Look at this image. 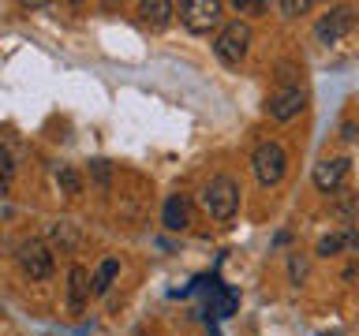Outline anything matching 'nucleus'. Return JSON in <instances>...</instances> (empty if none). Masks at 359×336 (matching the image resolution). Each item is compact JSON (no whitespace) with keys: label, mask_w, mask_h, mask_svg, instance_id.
I'll use <instances>...</instances> for the list:
<instances>
[{"label":"nucleus","mask_w":359,"mask_h":336,"mask_svg":"<svg viewBox=\"0 0 359 336\" xmlns=\"http://www.w3.org/2000/svg\"><path fill=\"white\" fill-rule=\"evenodd\" d=\"M67 295H72L75 307H83V302H86L90 284H86V269H83V265H75V269H72V288H67Z\"/></svg>","instance_id":"nucleus-14"},{"label":"nucleus","mask_w":359,"mask_h":336,"mask_svg":"<svg viewBox=\"0 0 359 336\" xmlns=\"http://www.w3.org/2000/svg\"><path fill=\"white\" fill-rule=\"evenodd\" d=\"M236 307H240V299H236L232 288H224V284L210 288V302H206L210 318H229V314H236Z\"/></svg>","instance_id":"nucleus-10"},{"label":"nucleus","mask_w":359,"mask_h":336,"mask_svg":"<svg viewBox=\"0 0 359 336\" xmlns=\"http://www.w3.org/2000/svg\"><path fill=\"white\" fill-rule=\"evenodd\" d=\"M322 336H337V332H322Z\"/></svg>","instance_id":"nucleus-22"},{"label":"nucleus","mask_w":359,"mask_h":336,"mask_svg":"<svg viewBox=\"0 0 359 336\" xmlns=\"http://www.w3.org/2000/svg\"><path fill=\"white\" fill-rule=\"evenodd\" d=\"M161 220H165L168 232H184L187 224H191L187 198H184V195H168V198H165V209H161Z\"/></svg>","instance_id":"nucleus-9"},{"label":"nucleus","mask_w":359,"mask_h":336,"mask_svg":"<svg viewBox=\"0 0 359 336\" xmlns=\"http://www.w3.org/2000/svg\"><path fill=\"white\" fill-rule=\"evenodd\" d=\"M19 265L30 280H49L53 276V251L41 239H27L19 246Z\"/></svg>","instance_id":"nucleus-6"},{"label":"nucleus","mask_w":359,"mask_h":336,"mask_svg":"<svg viewBox=\"0 0 359 336\" xmlns=\"http://www.w3.org/2000/svg\"><path fill=\"white\" fill-rule=\"evenodd\" d=\"M348 30H352V11H348V8H333V11H325V15L318 19L314 38H318V45H337Z\"/></svg>","instance_id":"nucleus-8"},{"label":"nucleus","mask_w":359,"mask_h":336,"mask_svg":"<svg viewBox=\"0 0 359 336\" xmlns=\"http://www.w3.org/2000/svg\"><path fill=\"white\" fill-rule=\"evenodd\" d=\"M202 209L210 213L213 220H232L236 209H240V183L232 176H213L206 187H202Z\"/></svg>","instance_id":"nucleus-1"},{"label":"nucleus","mask_w":359,"mask_h":336,"mask_svg":"<svg viewBox=\"0 0 359 336\" xmlns=\"http://www.w3.org/2000/svg\"><path fill=\"white\" fill-rule=\"evenodd\" d=\"M277 8L285 11V15H303V11H307L311 4H307V0H280Z\"/></svg>","instance_id":"nucleus-17"},{"label":"nucleus","mask_w":359,"mask_h":336,"mask_svg":"<svg viewBox=\"0 0 359 336\" xmlns=\"http://www.w3.org/2000/svg\"><path fill=\"white\" fill-rule=\"evenodd\" d=\"M180 22L191 34H210L221 22V4L217 0H184L180 4Z\"/></svg>","instance_id":"nucleus-5"},{"label":"nucleus","mask_w":359,"mask_h":336,"mask_svg":"<svg viewBox=\"0 0 359 336\" xmlns=\"http://www.w3.org/2000/svg\"><path fill=\"white\" fill-rule=\"evenodd\" d=\"M11 172H15V161H11V150L8 146H0V187L11 179Z\"/></svg>","instance_id":"nucleus-16"},{"label":"nucleus","mask_w":359,"mask_h":336,"mask_svg":"<svg viewBox=\"0 0 359 336\" xmlns=\"http://www.w3.org/2000/svg\"><path fill=\"white\" fill-rule=\"evenodd\" d=\"M303 105H307V90H303L299 83H280L273 94L266 97V116L277 120V123H285L292 116H299Z\"/></svg>","instance_id":"nucleus-4"},{"label":"nucleus","mask_w":359,"mask_h":336,"mask_svg":"<svg viewBox=\"0 0 359 336\" xmlns=\"http://www.w3.org/2000/svg\"><path fill=\"white\" fill-rule=\"evenodd\" d=\"M236 11H243V15H258V11H266V4H258V0H236Z\"/></svg>","instance_id":"nucleus-19"},{"label":"nucleus","mask_w":359,"mask_h":336,"mask_svg":"<svg viewBox=\"0 0 359 336\" xmlns=\"http://www.w3.org/2000/svg\"><path fill=\"white\" fill-rule=\"evenodd\" d=\"M210 336H221V332H217V329H210Z\"/></svg>","instance_id":"nucleus-21"},{"label":"nucleus","mask_w":359,"mask_h":336,"mask_svg":"<svg viewBox=\"0 0 359 336\" xmlns=\"http://www.w3.org/2000/svg\"><path fill=\"white\" fill-rule=\"evenodd\" d=\"M56 183H60V190L64 195H79V190H83V179H79V172L75 168H56Z\"/></svg>","instance_id":"nucleus-15"},{"label":"nucleus","mask_w":359,"mask_h":336,"mask_svg":"<svg viewBox=\"0 0 359 336\" xmlns=\"http://www.w3.org/2000/svg\"><path fill=\"white\" fill-rule=\"evenodd\" d=\"M251 168L262 187H277L288 172V153L280 150V142H258L251 153Z\"/></svg>","instance_id":"nucleus-2"},{"label":"nucleus","mask_w":359,"mask_h":336,"mask_svg":"<svg viewBox=\"0 0 359 336\" xmlns=\"http://www.w3.org/2000/svg\"><path fill=\"white\" fill-rule=\"evenodd\" d=\"M53 235H56V239H64L67 246H75V232L67 228V220H56V224H53Z\"/></svg>","instance_id":"nucleus-18"},{"label":"nucleus","mask_w":359,"mask_h":336,"mask_svg":"<svg viewBox=\"0 0 359 336\" xmlns=\"http://www.w3.org/2000/svg\"><path fill=\"white\" fill-rule=\"evenodd\" d=\"M168 15H172V4H165V0H146V4H139V19L146 27H165Z\"/></svg>","instance_id":"nucleus-12"},{"label":"nucleus","mask_w":359,"mask_h":336,"mask_svg":"<svg viewBox=\"0 0 359 336\" xmlns=\"http://www.w3.org/2000/svg\"><path fill=\"white\" fill-rule=\"evenodd\" d=\"M247 49H251V27H247V22H240V19H232L229 27H221L217 41H213L217 60L229 64V67H240V60L247 56Z\"/></svg>","instance_id":"nucleus-3"},{"label":"nucleus","mask_w":359,"mask_h":336,"mask_svg":"<svg viewBox=\"0 0 359 336\" xmlns=\"http://www.w3.org/2000/svg\"><path fill=\"white\" fill-rule=\"evenodd\" d=\"M359 246V235L348 228V232H333V235H322L318 239V254L330 258V254H341V251H355Z\"/></svg>","instance_id":"nucleus-11"},{"label":"nucleus","mask_w":359,"mask_h":336,"mask_svg":"<svg viewBox=\"0 0 359 336\" xmlns=\"http://www.w3.org/2000/svg\"><path fill=\"white\" fill-rule=\"evenodd\" d=\"M348 168H352V161L348 157H325V161L314 164V187L322 190V195H337V190L344 187V179H348Z\"/></svg>","instance_id":"nucleus-7"},{"label":"nucleus","mask_w":359,"mask_h":336,"mask_svg":"<svg viewBox=\"0 0 359 336\" xmlns=\"http://www.w3.org/2000/svg\"><path fill=\"white\" fill-rule=\"evenodd\" d=\"M116 273H120V262L116 258H105V262L97 265L94 280H90V291H94V295H105V291L112 288V280H116Z\"/></svg>","instance_id":"nucleus-13"},{"label":"nucleus","mask_w":359,"mask_h":336,"mask_svg":"<svg viewBox=\"0 0 359 336\" xmlns=\"http://www.w3.org/2000/svg\"><path fill=\"white\" fill-rule=\"evenodd\" d=\"M90 168H94L97 183H109V161H94V164H90Z\"/></svg>","instance_id":"nucleus-20"}]
</instances>
